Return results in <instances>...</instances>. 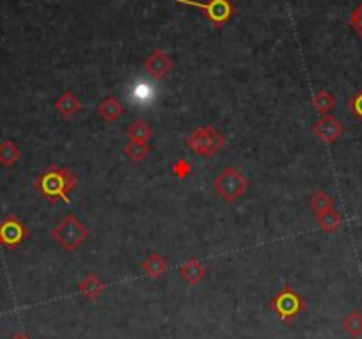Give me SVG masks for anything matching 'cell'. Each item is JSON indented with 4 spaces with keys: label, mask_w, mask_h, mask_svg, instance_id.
<instances>
[{
    "label": "cell",
    "mask_w": 362,
    "mask_h": 339,
    "mask_svg": "<svg viewBox=\"0 0 362 339\" xmlns=\"http://www.w3.org/2000/svg\"><path fill=\"white\" fill-rule=\"evenodd\" d=\"M76 176L64 167L50 166L34 181L36 190L50 202L69 201L68 194L76 188Z\"/></svg>",
    "instance_id": "1"
},
{
    "label": "cell",
    "mask_w": 362,
    "mask_h": 339,
    "mask_svg": "<svg viewBox=\"0 0 362 339\" xmlns=\"http://www.w3.org/2000/svg\"><path fill=\"white\" fill-rule=\"evenodd\" d=\"M50 236L68 253L78 249L87 239H89V229L82 220L76 219L73 213H68L61 222L50 231Z\"/></svg>",
    "instance_id": "2"
},
{
    "label": "cell",
    "mask_w": 362,
    "mask_h": 339,
    "mask_svg": "<svg viewBox=\"0 0 362 339\" xmlns=\"http://www.w3.org/2000/svg\"><path fill=\"white\" fill-rule=\"evenodd\" d=\"M268 307L283 323L290 325L295 318H298V314L308 309V304L300 293H297L290 285H286L274 299L268 300Z\"/></svg>",
    "instance_id": "3"
},
{
    "label": "cell",
    "mask_w": 362,
    "mask_h": 339,
    "mask_svg": "<svg viewBox=\"0 0 362 339\" xmlns=\"http://www.w3.org/2000/svg\"><path fill=\"white\" fill-rule=\"evenodd\" d=\"M214 188L218 197L224 199L226 202H235L247 192L249 180L243 176L242 171L229 166L217 174V178L214 180Z\"/></svg>",
    "instance_id": "4"
},
{
    "label": "cell",
    "mask_w": 362,
    "mask_h": 339,
    "mask_svg": "<svg viewBox=\"0 0 362 339\" xmlns=\"http://www.w3.org/2000/svg\"><path fill=\"white\" fill-rule=\"evenodd\" d=\"M185 144L196 155L204 156V159H211L221 149L226 148V139L214 127H203L187 135Z\"/></svg>",
    "instance_id": "5"
},
{
    "label": "cell",
    "mask_w": 362,
    "mask_h": 339,
    "mask_svg": "<svg viewBox=\"0 0 362 339\" xmlns=\"http://www.w3.org/2000/svg\"><path fill=\"white\" fill-rule=\"evenodd\" d=\"M174 2L201 9L217 29L224 27L235 15V8H233L231 0H210V2H204V4L203 2H196V0H174Z\"/></svg>",
    "instance_id": "6"
},
{
    "label": "cell",
    "mask_w": 362,
    "mask_h": 339,
    "mask_svg": "<svg viewBox=\"0 0 362 339\" xmlns=\"http://www.w3.org/2000/svg\"><path fill=\"white\" fill-rule=\"evenodd\" d=\"M29 239V229L25 224L15 215H8L0 222V246L9 251H15Z\"/></svg>",
    "instance_id": "7"
},
{
    "label": "cell",
    "mask_w": 362,
    "mask_h": 339,
    "mask_svg": "<svg viewBox=\"0 0 362 339\" xmlns=\"http://www.w3.org/2000/svg\"><path fill=\"white\" fill-rule=\"evenodd\" d=\"M343 123L339 120H336L330 114H325V116L320 117L315 125H313V134L315 137H318L323 144H332L343 134Z\"/></svg>",
    "instance_id": "8"
},
{
    "label": "cell",
    "mask_w": 362,
    "mask_h": 339,
    "mask_svg": "<svg viewBox=\"0 0 362 339\" xmlns=\"http://www.w3.org/2000/svg\"><path fill=\"white\" fill-rule=\"evenodd\" d=\"M144 69L153 80H162L173 71V59L162 48H156L144 61Z\"/></svg>",
    "instance_id": "9"
},
{
    "label": "cell",
    "mask_w": 362,
    "mask_h": 339,
    "mask_svg": "<svg viewBox=\"0 0 362 339\" xmlns=\"http://www.w3.org/2000/svg\"><path fill=\"white\" fill-rule=\"evenodd\" d=\"M78 292L86 297L87 300L95 302V300L102 299L107 292V285L100 279L96 274H87L82 281L78 282Z\"/></svg>",
    "instance_id": "10"
},
{
    "label": "cell",
    "mask_w": 362,
    "mask_h": 339,
    "mask_svg": "<svg viewBox=\"0 0 362 339\" xmlns=\"http://www.w3.org/2000/svg\"><path fill=\"white\" fill-rule=\"evenodd\" d=\"M177 274L185 279L189 286H197L206 277V267L199 260H196V258H190L187 263H183L177 268Z\"/></svg>",
    "instance_id": "11"
},
{
    "label": "cell",
    "mask_w": 362,
    "mask_h": 339,
    "mask_svg": "<svg viewBox=\"0 0 362 339\" xmlns=\"http://www.w3.org/2000/svg\"><path fill=\"white\" fill-rule=\"evenodd\" d=\"M80 108H82V101H80L71 91H64V93L55 100V110L59 112V116H61L62 120H71Z\"/></svg>",
    "instance_id": "12"
},
{
    "label": "cell",
    "mask_w": 362,
    "mask_h": 339,
    "mask_svg": "<svg viewBox=\"0 0 362 339\" xmlns=\"http://www.w3.org/2000/svg\"><path fill=\"white\" fill-rule=\"evenodd\" d=\"M141 268L142 272H144L146 277L156 281V279H160L163 274H165L167 268H169V263H167V260L162 256V254L151 253L144 261H142Z\"/></svg>",
    "instance_id": "13"
},
{
    "label": "cell",
    "mask_w": 362,
    "mask_h": 339,
    "mask_svg": "<svg viewBox=\"0 0 362 339\" xmlns=\"http://www.w3.org/2000/svg\"><path fill=\"white\" fill-rule=\"evenodd\" d=\"M124 107L116 96H109L98 105V114L102 120H105L107 123H116L121 116H123Z\"/></svg>",
    "instance_id": "14"
},
{
    "label": "cell",
    "mask_w": 362,
    "mask_h": 339,
    "mask_svg": "<svg viewBox=\"0 0 362 339\" xmlns=\"http://www.w3.org/2000/svg\"><path fill=\"white\" fill-rule=\"evenodd\" d=\"M341 222H343V217H341V213L337 212L336 208H330L327 209V212L318 213V215H316V224H318V228L322 229L323 233H327V235L336 233L337 229L341 228Z\"/></svg>",
    "instance_id": "15"
},
{
    "label": "cell",
    "mask_w": 362,
    "mask_h": 339,
    "mask_svg": "<svg viewBox=\"0 0 362 339\" xmlns=\"http://www.w3.org/2000/svg\"><path fill=\"white\" fill-rule=\"evenodd\" d=\"M127 135L130 141H139V142H149L153 137V130L144 120H135L134 123L128 125Z\"/></svg>",
    "instance_id": "16"
},
{
    "label": "cell",
    "mask_w": 362,
    "mask_h": 339,
    "mask_svg": "<svg viewBox=\"0 0 362 339\" xmlns=\"http://www.w3.org/2000/svg\"><path fill=\"white\" fill-rule=\"evenodd\" d=\"M20 155H22V153H20L18 146L13 141H8V139H6V141L0 142V166L2 167H8L9 169V167L15 166L20 160Z\"/></svg>",
    "instance_id": "17"
},
{
    "label": "cell",
    "mask_w": 362,
    "mask_h": 339,
    "mask_svg": "<svg viewBox=\"0 0 362 339\" xmlns=\"http://www.w3.org/2000/svg\"><path fill=\"white\" fill-rule=\"evenodd\" d=\"M343 331L350 335L351 339H358L362 335V313L354 309L344 316Z\"/></svg>",
    "instance_id": "18"
},
{
    "label": "cell",
    "mask_w": 362,
    "mask_h": 339,
    "mask_svg": "<svg viewBox=\"0 0 362 339\" xmlns=\"http://www.w3.org/2000/svg\"><path fill=\"white\" fill-rule=\"evenodd\" d=\"M311 105L318 114L325 116V114H329V112L336 107V98H334L329 91H318V93L313 96Z\"/></svg>",
    "instance_id": "19"
},
{
    "label": "cell",
    "mask_w": 362,
    "mask_h": 339,
    "mask_svg": "<svg viewBox=\"0 0 362 339\" xmlns=\"http://www.w3.org/2000/svg\"><path fill=\"white\" fill-rule=\"evenodd\" d=\"M149 151H151V148H149L148 142L139 141H130L128 144H124L123 148V153L132 160V162H142V160L148 159Z\"/></svg>",
    "instance_id": "20"
},
{
    "label": "cell",
    "mask_w": 362,
    "mask_h": 339,
    "mask_svg": "<svg viewBox=\"0 0 362 339\" xmlns=\"http://www.w3.org/2000/svg\"><path fill=\"white\" fill-rule=\"evenodd\" d=\"M309 206H311L313 212L318 215V213L327 212V209L334 208V199L327 194L325 190H316L315 194L309 199Z\"/></svg>",
    "instance_id": "21"
},
{
    "label": "cell",
    "mask_w": 362,
    "mask_h": 339,
    "mask_svg": "<svg viewBox=\"0 0 362 339\" xmlns=\"http://www.w3.org/2000/svg\"><path fill=\"white\" fill-rule=\"evenodd\" d=\"M173 174L177 180H187V178L192 174V166H190L189 160L180 159L173 163Z\"/></svg>",
    "instance_id": "22"
},
{
    "label": "cell",
    "mask_w": 362,
    "mask_h": 339,
    "mask_svg": "<svg viewBox=\"0 0 362 339\" xmlns=\"http://www.w3.org/2000/svg\"><path fill=\"white\" fill-rule=\"evenodd\" d=\"M346 108L351 112V114H354L355 120L361 121L362 123V89L358 91L357 94H354L350 100H348Z\"/></svg>",
    "instance_id": "23"
},
{
    "label": "cell",
    "mask_w": 362,
    "mask_h": 339,
    "mask_svg": "<svg viewBox=\"0 0 362 339\" xmlns=\"http://www.w3.org/2000/svg\"><path fill=\"white\" fill-rule=\"evenodd\" d=\"M350 27L357 36L362 38V4H358L354 11L350 13V20H348Z\"/></svg>",
    "instance_id": "24"
},
{
    "label": "cell",
    "mask_w": 362,
    "mask_h": 339,
    "mask_svg": "<svg viewBox=\"0 0 362 339\" xmlns=\"http://www.w3.org/2000/svg\"><path fill=\"white\" fill-rule=\"evenodd\" d=\"M9 339H30V335L25 334V332H16V334H13Z\"/></svg>",
    "instance_id": "25"
}]
</instances>
